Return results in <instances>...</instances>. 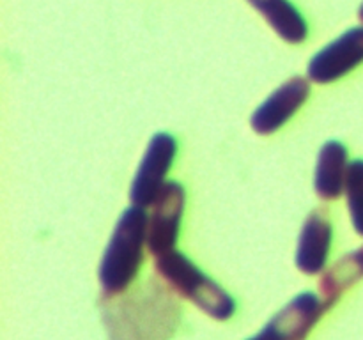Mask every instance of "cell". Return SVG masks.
Segmentation results:
<instances>
[{
    "label": "cell",
    "mask_w": 363,
    "mask_h": 340,
    "mask_svg": "<svg viewBox=\"0 0 363 340\" xmlns=\"http://www.w3.org/2000/svg\"><path fill=\"white\" fill-rule=\"evenodd\" d=\"M262 14L269 27L289 45H300L308 38V25L303 14L289 0H247Z\"/></svg>",
    "instance_id": "11"
},
{
    "label": "cell",
    "mask_w": 363,
    "mask_h": 340,
    "mask_svg": "<svg viewBox=\"0 0 363 340\" xmlns=\"http://www.w3.org/2000/svg\"><path fill=\"white\" fill-rule=\"evenodd\" d=\"M186 204V191L179 181H167L152 204L147 227V248L152 257L176 250L181 222Z\"/></svg>",
    "instance_id": "6"
},
{
    "label": "cell",
    "mask_w": 363,
    "mask_h": 340,
    "mask_svg": "<svg viewBox=\"0 0 363 340\" xmlns=\"http://www.w3.org/2000/svg\"><path fill=\"white\" fill-rule=\"evenodd\" d=\"M177 154V140L167 131H158L151 137L130 188L131 205L149 208L167 183V174L172 169Z\"/></svg>",
    "instance_id": "4"
},
{
    "label": "cell",
    "mask_w": 363,
    "mask_h": 340,
    "mask_svg": "<svg viewBox=\"0 0 363 340\" xmlns=\"http://www.w3.org/2000/svg\"><path fill=\"white\" fill-rule=\"evenodd\" d=\"M350 163L342 142L328 140L323 144L314 174V190L323 200H337L344 193Z\"/></svg>",
    "instance_id": "10"
},
{
    "label": "cell",
    "mask_w": 363,
    "mask_h": 340,
    "mask_svg": "<svg viewBox=\"0 0 363 340\" xmlns=\"http://www.w3.org/2000/svg\"><path fill=\"white\" fill-rule=\"evenodd\" d=\"M333 227L328 215L321 209H315L305 220L301 232L298 236L294 264L305 275H318L325 271L332 248Z\"/></svg>",
    "instance_id": "9"
},
{
    "label": "cell",
    "mask_w": 363,
    "mask_h": 340,
    "mask_svg": "<svg viewBox=\"0 0 363 340\" xmlns=\"http://www.w3.org/2000/svg\"><path fill=\"white\" fill-rule=\"evenodd\" d=\"M358 16H360V20H362V23H363V4L360 6V11H358Z\"/></svg>",
    "instance_id": "14"
},
{
    "label": "cell",
    "mask_w": 363,
    "mask_h": 340,
    "mask_svg": "<svg viewBox=\"0 0 363 340\" xmlns=\"http://www.w3.org/2000/svg\"><path fill=\"white\" fill-rule=\"evenodd\" d=\"M363 278V244L340 257L332 268L326 269L319 282L321 298L332 307L344 290Z\"/></svg>",
    "instance_id": "12"
},
{
    "label": "cell",
    "mask_w": 363,
    "mask_h": 340,
    "mask_svg": "<svg viewBox=\"0 0 363 340\" xmlns=\"http://www.w3.org/2000/svg\"><path fill=\"white\" fill-rule=\"evenodd\" d=\"M347 209H350L351 223L357 234L363 236V159H353L350 163V170H347L346 188Z\"/></svg>",
    "instance_id": "13"
},
{
    "label": "cell",
    "mask_w": 363,
    "mask_h": 340,
    "mask_svg": "<svg viewBox=\"0 0 363 340\" xmlns=\"http://www.w3.org/2000/svg\"><path fill=\"white\" fill-rule=\"evenodd\" d=\"M311 96V84L303 76H293L273 91L250 117V126L259 135L279 131Z\"/></svg>",
    "instance_id": "8"
},
{
    "label": "cell",
    "mask_w": 363,
    "mask_h": 340,
    "mask_svg": "<svg viewBox=\"0 0 363 340\" xmlns=\"http://www.w3.org/2000/svg\"><path fill=\"white\" fill-rule=\"evenodd\" d=\"M149 216L145 208L124 209L112 230L98 268V280L105 296H119L137 278L147 246Z\"/></svg>",
    "instance_id": "2"
},
{
    "label": "cell",
    "mask_w": 363,
    "mask_h": 340,
    "mask_svg": "<svg viewBox=\"0 0 363 340\" xmlns=\"http://www.w3.org/2000/svg\"><path fill=\"white\" fill-rule=\"evenodd\" d=\"M328 308L323 298L303 290L280 308L257 335L247 340H305Z\"/></svg>",
    "instance_id": "5"
},
{
    "label": "cell",
    "mask_w": 363,
    "mask_h": 340,
    "mask_svg": "<svg viewBox=\"0 0 363 340\" xmlns=\"http://www.w3.org/2000/svg\"><path fill=\"white\" fill-rule=\"evenodd\" d=\"M155 268L170 289L197 305L209 317L227 321L236 312L234 298L195 266L183 251L170 250L155 257Z\"/></svg>",
    "instance_id": "3"
},
{
    "label": "cell",
    "mask_w": 363,
    "mask_h": 340,
    "mask_svg": "<svg viewBox=\"0 0 363 340\" xmlns=\"http://www.w3.org/2000/svg\"><path fill=\"white\" fill-rule=\"evenodd\" d=\"M363 64V27H353L323 46L307 64V74L315 84L340 80Z\"/></svg>",
    "instance_id": "7"
},
{
    "label": "cell",
    "mask_w": 363,
    "mask_h": 340,
    "mask_svg": "<svg viewBox=\"0 0 363 340\" xmlns=\"http://www.w3.org/2000/svg\"><path fill=\"white\" fill-rule=\"evenodd\" d=\"M169 285L149 278L128 296H110L103 322L110 340H170L181 321V307Z\"/></svg>",
    "instance_id": "1"
}]
</instances>
